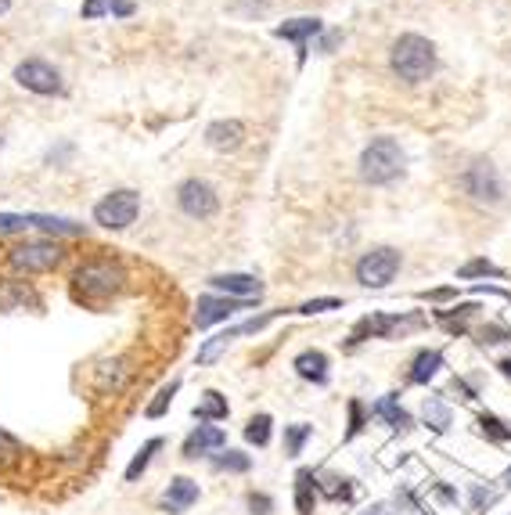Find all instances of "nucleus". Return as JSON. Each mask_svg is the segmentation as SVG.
Segmentation results:
<instances>
[{"label": "nucleus", "mask_w": 511, "mask_h": 515, "mask_svg": "<svg viewBox=\"0 0 511 515\" xmlns=\"http://www.w3.org/2000/svg\"><path fill=\"white\" fill-rule=\"evenodd\" d=\"M260 303L256 299H234V296H202L195 303V325L198 328H213V325H224L227 317H234L238 310H252Z\"/></svg>", "instance_id": "obj_11"}, {"label": "nucleus", "mask_w": 511, "mask_h": 515, "mask_svg": "<svg viewBox=\"0 0 511 515\" xmlns=\"http://www.w3.org/2000/svg\"><path fill=\"white\" fill-rule=\"evenodd\" d=\"M270 429H274V418H270L267 411H260V415H252L249 422H245V440H249L252 447H267Z\"/></svg>", "instance_id": "obj_27"}, {"label": "nucleus", "mask_w": 511, "mask_h": 515, "mask_svg": "<svg viewBox=\"0 0 511 515\" xmlns=\"http://www.w3.org/2000/svg\"><path fill=\"white\" fill-rule=\"evenodd\" d=\"M422 422L429 425L432 433H447L450 422H454V415H450L447 400H440V397H429V400H425V407H422Z\"/></svg>", "instance_id": "obj_24"}, {"label": "nucleus", "mask_w": 511, "mask_h": 515, "mask_svg": "<svg viewBox=\"0 0 511 515\" xmlns=\"http://www.w3.org/2000/svg\"><path fill=\"white\" fill-rule=\"evenodd\" d=\"M231 415V404H227L224 393H216V389H206L202 393V400L195 404V418L198 422H224V418Z\"/></svg>", "instance_id": "obj_21"}, {"label": "nucleus", "mask_w": 511, "mask_h": 515, "mask_svg": "<svg viewBox=\"0 0 511 515\" xmlns=\"http://www.w3.org/2000/svg\"><path fill=\"white\" fill-rule=\"evenodd\" d=\"M177 206H180V213H184V217H191V220H209V217H216V209H220V199H216L213 184L191 177V181H184L177 188Z\"/></svg>", "instance_id": "obj_9"}, {"label": "nucleus", "mask_w": 511, "mask_h": 515, "mask_svg": "<svg viewBox=\"0 0 511 515\" xmlns=\"http://www.w3.org/2000/svg\"><path fill=\"white\" fill-rule=\"evenodd\" d=\"M317 472L314 469H299L296 472V512L299 515H314L317 505Z\"/></svg>", "instance_id": "obj_22"}, {"label": "nucleus", "mask_w": 511, "mask_h": 515, "mask_svg": "<svg viewBox=\"0 0 511 515\" xmlns=\"http://www.w3.org/2000/svg\"><path fill=\"white\" fill-rule=\"evenodd\" d=\"M328 310H342V299H335V296H324V299H310V303H303V307H299L296 314H306V317H314V314H328Z\"/></svg>", "instance_id": "obj_34"}, {"label": "nucleus", "mask_w": 511, "mask_h": 515, "mask_svg": "<svg viewBox=\"0 0 511 515\" xmlns=\"http://www.w3.org/2000/svg\"><path fill=\"white\" fill-rule=\"evenodd\" d=\"M508 339H511V328H504V325H483V328H479V343H486V346L508 343Z\"/></svg>", "instance_id": "obj_36"}, {"label": "nucleus", "mask_w": 511, "mask_h": 515, "mask_svg": "<svg viewBox=\"0 0 511 515\" xmlns=\"http://www.w3.org/2000/svg\"><path fill=\"white\" fill-rule=\"evenodd\" d=\"M454 393H461V400H476V389L468 386L465 379H454Z\"/></svg>", "instance_id": "obj_42"}, {"label": "nucleus", "mask_w": 511, "mask_h": 515, "mask_svg": "<svg viewBox=\"0 0 511 515\" xmlns=\"http://www.w3.org/2000/svg\"><path fill=\"white\" fill-rule=\"evenodd\" d=\"M112 15H116V19H130V15H134V4H130V0H112Z\"/></svg>", "instance_id": "obj_41"}, {"label": "nucleus", "mask_w": 511, "mask_h": 515, "mask_svg": "<svg viewBox=\"0 0 511 515\" xmlns=\"http://www.w3.org/2000/svg\"><path fill=\"white\" fill-rule=\"evenodd\" d=\"M159 451H162V440H159V436H152V440L144 443L141 451H137L134 458H130V465H126V472H123L126 483H137V479H141L144 472H148V465H152V458H155Z\"/></svg>", "instance_id": "obj_23"}, {"label": "nucleus", "mask_w": 511, "mask_h": 515, "mask_svg": "<svg viewBox=\"0 0 511 515\" xmlns=\"http://www.w3.org/2000/svg\"><path fill=\"white\" fill-rule=\"evenodd\" d=\"M213 469L242 476V472L252 469V458H249V454H242V451H224V454H216V458H213Z\"/></svg>", "instance_id": "obj_29"}, {"label": "nucleus", "mask_w": 511, "mask_h": 515, "mask_svg": "<svg viewBox=\"0 0 511 515\" xmlns=\"http://www.w3.org/2000/svg\"><path fill=\"white\" fill-rule=\"evenodd\" d=\"M310 436H314V425H310V422L285 425V454H288V458H299Z\"/></svg>", "instance_id": "obj_28"}, {"label": "nucleus", "mask_w": 511, "mask_h": 515, "mask_svg": "<svg viewBox=\"0 0 511 515\" xmlns=\"http://www.w3.org/2000/svg\"><path fill=\"white\" fill-rule=\"evenodd\" d=\"M198 483L195 479H188V476H177V479H170V487L162 490V497H159V505H162V512H170V515H180V512H188L191 505L198 501Z\"/></svg>", "instance_id": "obj_13"}, {"label": "nucleus", "mask_w": 511, "mask_h": 515, "mask_svg": "<svg viewBox=\"0 0 511 515\" xmlns=\"http://www.w3.org/2000/svg\"><path fill=\"white\" fill-rule=\"evenodd\" d=\"M389 69H393L396 80L411 83V87L425 83L436 73V47H432V40L418 37V33H404L389 47Z\"/></svg>", "instance_id": "obj_2"}, {"label": "nucleus", "mask_w": 511, "mask_h": 515, "mask_svg": "<svg viewBox=\"0 0 511 515\" xmlns=\"http://www.w3.org/2000/svg\"><path fill=\"white\" fill-rule=\"evenodd\" d=\"M371 415H375L378 422H386L389 429H396V433H404V429H411V425H414L411 411L400 404V393H386V397H378L375 404H371Z\"/></svg>", "instance_id": "obj_17"}, {"label": "nucleus", "mask_w": 511, "mask_h": 515, "mask_svg": "<svg viewBox=\"0 0 511 515\" xmlns=\"http://www.w3.org/2000/svg\"><path fill=\"white\" fill-rule=\"evenodd\" d=\"M407 166V155L396 137H371V145L360 152V177L364 184H393Z\"/></svg>", "instance_id": "obj_3"}, {"label": "nucleus", "mask_w": 511, "mask_h": 515, "mask_svg": "<svg viewBox=\"0 0 511 515\" xmlns=\"http://www.w3.org/2000/svg\"><path fill=\"white\" fill-rule=\"evenodd\" d=\"M123 285H126L123 263L112 260V256H90V260H83L72 271V296L80 299V303H105L116 292H123Z\"/></svg>", "instance_id": "obj_1"}, {"label": "nucleus", "mask_w": 511, "mask_h": 515, "mask_svg": "<svg viewBox=\"0 0 511 515\" xmlns=\"http://www.w3.org/2000/svg\"><path fill=\"white\" fill-rule=\"evenodd\" d=\"M227 447V433L220 429V425H213V422H202V425H195L188 436H184V458L188 461H195V458H206V454H213V451H224Z\"/></svg>", "instance_id": "obj_12"}, {"label": "nucleus", "mask_w": 511, "mask_h": 515, "mask_svg": "<svg viewBox=\"0 0 511 515\" xmlns=\"http://www.w3.org/2000/svg\"><path fill=\"white\" fill-rule=\"evenodd\" d=\"M497 368H501V375H508V379H511V357H504V361L497 364Z\"/></svg>", "instance_id": "obj_46"}, {"label": "nucleus", "mask_w": 511, "mask_h": 515, "mask_svg": "<svg viewBox=\"0 0 511 515\" xmlns=\"http://www.w3.org/2000/svg\"><path fill=\"white\" fill-rule=\"evenodd\" d=\"M324 29V22L321 19H314V15H306V19H288L285 26H278L274 29V37H281V40H292V44L299 47V62H306V44L317 37Z\"/></svg>", "instance_id": "obj_16"}, {"label": "nucleus", "mask_w": 511, "mask_h": 515, "mask_svg": "<svg viewBox=\"0 0 511 515\" xmlns=\"http://www.w3.org/2000/svg\"><path fill=\"white\" fill-rule=\"evenodd\" d=\"M501 483H504V487H511V469L504 472V479H501Z\"/></svg>", "instance_id": "obj_48"}, {"label": "nucleus", "mask_w": 511, "mask_h": 515, "mask_svg": "<svg viewBox=\"0 0 511 515\" xmlns=\"http://www.w3.org/2000/svg\"><path fill=\"white\" fill-rule=\"evenodd\" d=\"M364 404L360 400H350V429H346V440H353V436L364 433Z\"/></svg>", "instance_id": "obj_38"}, {"label": "nucleus", "mask_w": 511, "mask_h": 515, "mask_svg": "<svg viewBox=\"0 0 511 515\" xmlns=\"http://www.w3.org/2000/svg\"><path fill=\"white\" fill-rule=\"evenodd\" d=\"M137 213H141V195L130 188H116L94 206V224L105 231H126L137 220Z\"/></svg>", "instance_id": "obj_6"}, {"label": "nucleus", "mask_w": 511, "mask_h": 515, "mask_svg": "<svg viewBox=\"0 0 511 515\" xmlns=\"http://www.w3.org/2000/svg\"><path fill=\"white\" fill-rule=\"evenodd\" d=\"M177 389H180V379L166 382V386L155 393L152 404L144 407V415H148V418H162V415H166V411H170V404H173V397H177Z\"/></svg>", "instance_id": "obj_31"}, {"label": "nucleus", "mask_w": 511, "mask_h": 515, "mask_svg": "<svg viewBox=\"0 0 511 515\" xmlns=\"http://www.w3.org/2000/svg\"><path fill=\"white\" fill-rule=\"evenodd\" d=\"M65 249L54 238H29V242L15 245V249H8V267L18 274H47L54 271L58 263H62Z\"/></svg>", "instance_id": "obj_5"}, {"label": "nucleus", "mask_w": 511, "mask_h": 515, "mask_svg": "<svg viewBox=\"0 0 511 515\" xmlns=\"http://www.w3.org/2000/svg\"><path fill=\"white\" fill-rule=\"evenodd\" d=\"M364 515H386V505H371V508H364Z\"/></svg>", "instance_id": "obj_45"}, {"label": "nucleus", "mask_w": 511, "mask_h": 515, "mask_svg": "<svg viewBox=\"0 0 511 515\" xmlns=\"http://www.w3.org/2000/svg\"><path fill=\"white\" fill-rule=\"evenodd\" d=\"M22 307H40V296L29 281H0V310L8 314V310H22Z\"/></svg>", "instance_id": "obj_18"}, {"label": "nucleus", "mask_w": 511, "mask_h": 515, "mask_svg": "<svg viewBox=\"0 0 511 515\" xmlns=\"http://www.w3.org/2000/svg\"><path fill=\"white\" fill-rule=\"evenodd\" d=\"M112 15V0H83V19L94 22V19H105Z\"/></svg>", "instance_id": "obj_39"}, {"label": "nucleus", "mask_w": 511, "mask_h": 515, "mask_svg": "<svg viewBox=\"0 0 511 515\" xmlns=\"http://www.w3.org/2000/svg\"><path fill=\"white\" fill-rule=\"evenodd\" d=\"M407 328H422V317L418 314H411V317H389V314H371V317H364V321H360L357 328H353V335H350V350L357 343H364V339H371V335H375V339H393L396 332L404 335Z\"/></svg>", "instance_id": "obj_10"}, {"label": "nucleus", "mask_w": 511, "mask_h": 515, "mask_svg": "<svg viewBox=\"0 0 511 515\" xmlns=\"http://www.w3.org/2000/svg\"><path fill=\"white\" fill-rule=\"evenodd\" d=\"M400 267H404L400 249H393V245H375V249H368V253L360 256L353 274H357V281L364 289H389L396 281V274H400Z\"/></svg>", "instance_id": "obj_4"}, {"label": "nucleus", "mask_w": 511, "mask_h": 515, "mask_svg": "<svg viewBox=\"0 0 511 515\" xmlns=\"http://www.w3.org/2000/svg\"><path fill=\"white\" fill-rule=\"evenodd\" d=\"M206 145L213 152H238L245 145V127L238 119H216L206 127Z\"/></svg>", "instance_id": "obj_14"}, {"label": "nucleus", "mask_w": 511, "mask_h": 515, "mask_svg": "<svg viewBox=\"0 0 511 515\" xmlns=\"http://www.w3.org/2000/svg\"><path fill=\"white\" fill-rule=\"evenodd\" d=\"M461 281H472V278H504L501 267H494L490 260H468L465 267L458 271Z\"/></svg>", "instance_id": "obj_32"}, {"label": "nucleus", "mask_w": 511, "mask_h": 515, "mask_svg": "<svg viewBox=\"0 0 511 515\" xmlns=\"http://www.w3.org/2000/svg\"><path fill=\"white\" fill-rule=\"evenodd\" d=\"M11 11V0H0V15H8Z\"/></svg>", "instance_id": "obj_47"}, {"label": "nucleus", "mask_w": 511, "mask_h": 515, "mask_svg": "<svg viewBox=\"0 0 511 515\" xmlns=\"http://www.w3.org/2000/svg\"><path fill=\"white\" fill-rule=\"evenodd\" d=\"M292 368H296L299 379L324 386V382H328V353H321V350H303L296 357V361H292Z\"/></svg>", "instance_id": "obj_20"}, {"label": "nucleus", "mask_w": 511, "mask_h": 515, "mask_svg": "<svg viewBox=\"0 0 511 515\" xmlns=\"http://www.w3.org/2000/svg\"><path fill=\"white\" fill-rule=\"evenodd\" d=\"M479 433L486 436V440H494V443H508L511 440V425L504 422V418H497V415H479Z\"/></svg>", "instance_id": "obj_30"}, {"label": "nucleus", "mask_w": 511, "mask_h": 515, "mask_svg": "<svg viewBox=\"0 0 511 515\" xmlns=\"http://www.w3.org/2000/svg\"><path fill=\"white\" fill-rule=\"evenodd\" d=\"M458 289H436V292H425V299H454Z\"/></svg>", "instance_id": "obj_43"}, {"label": "nucleus", "mask_w": 511, "mask_h": 515, "mask_svg": "<svg viewBox=\"0 0 511 515\" xmlns=\"http://www.w3.org/2000/svg\"><path fill=\"white\" fill-rule=\"evenodd\" d=\"M209 289L224 292L234 299H256L263 292V281L252 278V274H213L209 278Z\"/></svg>", "instance_id": "obj_15"}, {"label": "nucleus", "mask_w": 511, "mask_h": 515, "mask_svg": "<svg viewBox=\"0 0 511 515\" xmlns=\"http://www.w3.org/2000/svg\"><path fill=\"white\" fill-rule=\"evenodd\" d=\"M339 40H342V33H328V37H324V44H321L324 55H328V51H332V47L339 44Z\"/></svg>", "instance_id": "obj_44"}, {"label": "nucleus", "mask_w": 511, "mask_h": 515, "mask_svg": "<svg viewBox=\"0 0 511 515\" xmlns=\"http://www.w3.org/2000/svg\"><path fill=\"white\" fill-rule=\"evenodd\" d=\"M18 454H22V443H18L11 433H4V429H0V465H8V461H15Z\"/></svg>", "instance_id": "obj_37"}, {"label": "nucleus", "mask_w": 511, "mask_h": 515, "mask_svg": "<svg viewBox=\"0 0 511 515\" xmlns=\"http://www.w3.org/2000/svg\"><path fill=\"white\" fill-rule=\"evenodd\" d=\"M458 184L468 199L479 202V206H497V202L504 199L501 173H497L494 163H486V159H476L472 166H465V173L458 177Z\"/></svg>", "instance_id": "obj_7"}, {"label": "nucleus", "mask_w": 511, "mask_h": 515, "mask_svg": "<svg viewBox=\"0 0 511 515\" xmlns=\"http://www.w3.org/2000/svg\"><path fill=\"white\" fill-rule=\"evenodd\" d=\"M317 494L328 497V501H350L353 483L342 476H332V472H324V476H317Z\"/></svg>", "instance_id": "obj_25"}, {"label": "nucleus", "mask_w": 511, "mask_h": 515, "mask_svg": "<svg viewBox=\"0 0 511 515\" xmlns=\"http://www.w3.org/2000/svg\"><path fill=\"white\" fill-rule=\"evenodd\" d=\"M436 497H440L443 505H458V490L447 487V483H436Z\"/></svg>", "instance_id": "obj_40"}, {"label": "nucleus", "mask_w": 511, "mask_h": 515, "mask_svg": "<svg viewBox=\"0 0 511 515\" xmlns=\"http://www.w3.org/2000/svg\"><path fill=\"white\" fill-rule=\"evenodd\" d=\"M468 497H472V508H476V512H486V508H490V505H494V501H497V490L483 487V483H472V490H468Z\"/></svg>", "instance_id": "obj_35"}, {"label": "nucleus", "mask_w": 511, "mask_h": 515, "mask_svg": "<svg viewBox=\"0 0 511 515\" xmlns=\"http://www.w3.org/2000/svg\"><path fill=\"white\" fill-rule=\"evenodd\" d=\"M126 379H130V368H126V361H105L98 368V386L101 389H112V393H119V389L126 386Z\"/></svg>", "instance_id": "obj_26"}, {"label": "nucleus", "mask_w": 511, "mask_h": 515, "mask_svg": "<svg viewBox=\"0 0 511 515\" xmlns=\"http://www.w3.org/2000/svg\"><path fill=\"white\" fill-rule=\"evenodd\" d=\"M245 505H249L252 515H274V497L263 494V490H249V494H245Z\"/></svg>", "instance_id": "obj_33"}, {"label": "nucleus", "mask_w": 511, "mask_h": 515, "mask_svg": "<svg viewBox=\"0 0 511 515\" xmlns=\"http://www.w3.org/2000/svg\"><path fill=\"white\" fill-rule=\"evenodd\" d=\"M15 83L22 91L40 94V98H54V94H65L62 73L54 69L44 58H26V62L15 65Z\"/></svg>", "instance_id": "obj_8"}, {"label": "nucleus", "mask_w": 511, "mask_h": 515, "mask_svg": "<svg viewBox=\"0 0 511 515\" xmlns=\"http://www.w3.org/2000/svg\"><path fill=\"white\" fill-rule=\"evenodd\" d=\"M443 368V353L440 350H418L411 361V371H407V382L411 386H429Z\"/></svg>", "instance_id": "obj_19"}]
</instances>
